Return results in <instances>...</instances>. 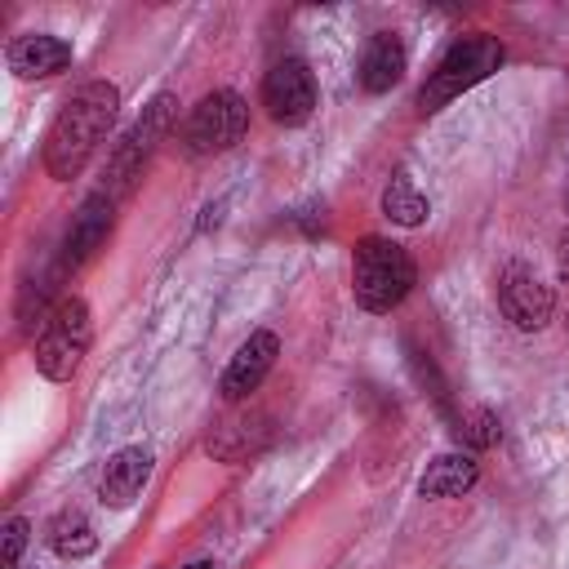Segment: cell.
Listing matches in <instances>:
<instances>
[{"label":"cell","mask_w":569,"mask_h":569,"mask_svg":"<svg viewBox=\"0 0 569 569\" xmlns=\"http://www.w3.org/2000/svg\"><path fill=\"white\" fill-rule=\"evenodd\" d=\"M116 227V200L107 191H93L80 200V209L71 213L67 222V236H62V253H58V271H76L84 267L111 236Z\"/></svg>","instance_id":"cell-8"},{"label":"cell","mask_w":569,"mask_h":569,"mask_svg":"<svg viewBox=\"0 0 569 569\" xmlns=\"http://www.w3.org/2000/svg\"><path fill=\"white\" fill-rule=\"evenodd\" d=\"M271 427H267V413H236L227 422H218L204 440V449L218 458V462H244L253 458L262 445H267Z\"/></svg>","instance_id":"cell-14"},{"label":"cell","mask_w":569,"mask_h":569,"mask_svg":"<svg viewBox=\"0 0 569 569\" xmlns=\"http://www.w3.org/2000/svg\"><path fill=\"white\" fill-rule=\"evenodd\" d=\"M89 342H93V311L80 293H67L58 298V307L49 311V320L40 325V338H36V373L49 378V382H71L80 360L89 356Z\"/></svg>","instance_id":"cell-4"},{"label":"cell","mask_w":569,"mask_h":569,"mask_svg":"<svg viewBox=\"0 0 569 569\" xmlns=\"http://www.w3.org/2000/svg\"><path fill=\"white\" fill-rule=\"evenodd\" d=\"M276 356H280V338H276L271 329H253V333L236 347V356L227 360V369H222V378H218V396H222L227 405L249 400V396L267 382Z\"/></svg>","instance_id":"cell-10"},{"label":"cell","mask_w":569,"mask_h":569,"mask_svg":"<svg viewBox=\"0 0 569 569\" xmlns=\"http://www.w3.org/2000/svg\"><path fill=\"white\" fill-rule=\"evenodd\" d=\"M498 307H502V316H507L520 333H538V329L551 320V311H556V293H551V284H542L529 267L511 262V267L498 276Z\"/></svg>","instance_id":"cell-9"},{"label":"cell","mask_w":569,"mask_h":569,"mask_svg":"<svg viewBox=\"0 0 569 569\" xmlns=\"http://www.w3.org/2000/svg\"><path fill=\"white\" fill-rule=\"evenodd\" d=\"M116 111H120V89L111 80H89L67 98V107L58 111L44 138V169L53 182H71L84 173V164L107 142Z\"/></svg>","instance_id":"cell-1"},{"label":"cell","mask_w":569,"mask_h":569,"mask_svg":"<svg viewBox=\"0 0 569 569\" xmlns=\"http://www.w3.org/2000/svg\"><path fill=\"white\" fill-rule=\"evenodd\" d=\"M502 58H507V49H502L498 36L476 31V36L453 40V44L440 53L436 71L427 76V84L418 89V111H422V116L445 111L453 98H462L467 89H476L480 80H489V76L502 67Z\"/></svg>","instance_id":"cell-3"},{"label":"cell","mask_w":569,"mask_h":569,"mask_svg":"<svg viewBox=\"0 0 569 569\" xmlns=\"http://www.w3.org/2000/svg\"><path fill=\"white\" fill-rule=\"evenodd\" d=\"M182 569H213V560H191V565H182Z\"/></svg>","instance_id":"cell-22"},{"label":"cell","mask_w":569,"mask_h":569,"mask_svg":"<svg viewBox=\"0 0 569 569\" xmlns=\"http://www.w3.org/2000/svg\"><path fill=\"white\" fill-rule=\"evenodd\" d=\"M409 369H413V378H418V382H422V387L436 396V405H440V409H449V382L440 378L436 360H431L427 351H418L413 342H409Z\"/></svg>","instance_id":"cell-20"},{"label":"cell","mask_w":569,"mask_h":569,"mask_svg":"<svg viewBox=\"0 0 569 569\" xmlns=\"http://www.w3.org/2000/svg\"><path fill=\"white\" fill-rule=\"evenodd\" d=\"M382 218L387 222H396V227H422L427 222V213H431V204H427V196L405 178V173H396L387 187H382Z\"/></svg>","instance_id":"cell-16"},{"label":"cell","mask_w":569,"mask_h":569,"mask_svg":"<svg viewBox=\"0 0 569 569\" xmlns=\"http://www.w3.org/2000/svg\"><path fill=\"white\" fill-rule=\"evenodd\" d=\"M4 62L18 80H49V76L71 67V44L62 36H49V31H27L18 40H9Z\"/></svg>","instance_id":"cell-11"},{"label":"cell","mask_w":569,"mask_h":569,"mask_svg":"<svg viewBox=\"0 0 569 569\" xmlns=\"http://www.w3.org/2000/svg\"><path fill=\"white\" fill-rule=\"evenodd\" d=\"M262 107L284 129L307 124L311 111H316V76H311V67L302 58H280L262 76Z\"/></svg>","instance_id":"cell-7"},{"label":"cell","mask_w":569,"mask_h":569,"mask_svg":"<svg viewBox=\"0 0 569 569\" xmlns=\"http://www.w3.org/2000/svg\"><path fill=\"white\" fill-rule=\"evenodd\" d=\"M560 267L569 271V227H565V236H560Z\"/></svg>","instance_id":"cell-21"},{"label":"cell","mask_w":569,"mask_h":569,"mask_svg":"<svg viewBox=\"0 0 569 569\" xmlns=\"http://www.w3.org/2000/svg\"><path fill=\"white\" fill-rule=\"evenodd\" d=\"M151 449H142V445H129V449H116L111 458H107V467H102V480H98V502L102 507H116V511H124L138 493H142V485L151 480Z\"/></svg>","instance_id":"cell-12"},{"label":"cell","mask_w":569,"mask_h":569,"mask_svg":"<svg viewBox=\"0 0 569 569\" xmlns=\"http://www.w3.org/2000/svg\"><path fill=\"white\" fill-rule=\"evenodd\" d=\"M49 547H53L62 560H84V556L98 551V533H93V525H89L80 511H62V516H53V525H49Z\"/></svg>","instance_id":"cell-17"},{"label":"cell","mask_w":569,"mask_h":569,"mask_svg":"<svg viewBox=\"0 0 569 569\" xmlns=\"http://www.w3.org/2000/svg\"><path fill=\"white\" fill-rule=\"evenodd\" d=\"M405 67H409L405 40L396 31H373L365 40V49H360L356 76H360V89L365 93H387V89H396L405 80Z\"/></svg>","instance_id":"cell-13"},{"label":"cell","mask_w":569,"mask_h":569,"mask_svg":"<svg viewBox=\"0 0 569 569\" xmlns=\"http://www.w3.org/2000/svg\"><path fill=\"white\" fill-rule=\"evenodd\" d=\"M173 111H178V98L173 93H156L147 107H142V116L124 129V138L111 147V156H107V182H102V191L111 196V200H124L133 187H138V178H142V169H147V160L156 156V142L169 133V124H173Z\"/></svg>","instance_id":"cell-5"},{"label":"cell","mask_w":569,"mask_h":569,"mask_svg":"<svg viewBox=\"0 0 569 569\" xmlns=\"http://www.w3.org/2000/svg\"><path fill=\"white\" fill-rule=\"evenodd\" d=\"M418 280V267L409 258L405 244L396 240H382V236H365L351 253V293H356V307L373 311V316H387L396 311L409 289Z\"/></svg>","instance_id":"cell-2"},{"label":"cell","mask_w":569,"mask_h":569,"mask_svg":"<svg viewBox=\"0 0 569 569\" xmlns=\"http://www.w3.org/2000/svg\"><path fill=\"white\" fill-rule=\"evenodd\" d=\"M453 440L467 449V453H480V449H489V445H498V418H493V409H485V405H471V409H462V413H453Z\"/></svg>","instance_id":"cell-18"},{"label":"cell","mask_w":569,"mask_h":569,"mask_svg":"<svg viewBox=\"0 0 569 569\" xmlns=\"http://www.w3.org/2000/svg\"><path fill=\"white\" fill-rule=\"evenodd\" d=\"M27 542H31V520L27 516H9L4 529H0V569H18Z\"/></svg>","instance_id":"cell-19"},{"label":"cell","mask_w":569,"mask_h":569,"mask_svg":"<svg viewBox=\"0 0 569 569\" xmlns=\"http://www.w3.org/2000/svg\"><path fill=\"white\" fill-rule=\"evenodd\" d=\"M480 480V462L462 449V453H440L427 462L422 480H418V493L422 498H462L467 489H476Z\"/></svg>","instance_id":"cell-15"},{"label":"cell","mask_w":569,"mask_h":569,"mask_svg":"<svg viewBox=\"0 0 569 569\" xmlns=\"http://www.w3.org/2000/svg\"><path fill=\"white\" fill-rule=\"evenodd\" d=\"M249 129V107L236 89H213L204 93L187 124H182V142L191 156H218V151H231Z\"/></svg>","instance_id":"cell-6"}]
</instances>
